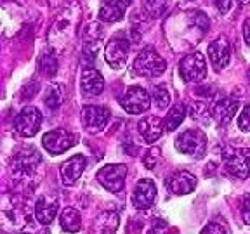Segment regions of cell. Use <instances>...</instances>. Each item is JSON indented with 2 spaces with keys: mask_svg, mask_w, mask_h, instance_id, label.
<instances>
[{
  "mask_svg": "<svg viewBox=\"0 0 250 234\" xmlns=\"http://www.w3.org/2000/svg\"><path fill=\"white\" fill-rule=\"evenodd\" d=\"M165 59L158 54L156 49L153 47H145L143 51L137 54L136 61H134V71L141 77L146 78H155L160 77L165 71Z\"/></svg>",
  "mask_w": 250,
  "mask_h": 234,
  "instance_id": "6da1fadb",
  "label": "cell"
},
{
  "mask_svg": "<svg viewBox=\"0 0 250 234\" xmlns=\"http://www.w3.org/2000/svg\"><path fill=\"white\" fill-rule=\"evenodd\" d=\"M223 163L233 177L247 179L250 176V148H226Z\"/></svg>",
  "mask_w": 250,
  "mask_h": 234,
  "instance_id": "7a4b0ae2",
  "label": "cell"
},
{
  "mask_svg": "<svg viewBox=\"0 0 250 234\" xmlns=\"http://www.w3.org/2000/svg\"><path fill=\"white\" fill-rule=\"evenodd\" d=\"M176 148L184 155L202 158L207 149V136L200 129H188L176 137Z\"/></svg>",
  "mask_w": 250,
  "mask_h": 234,
  "instance_id": "3957f363",
  "label": "cell"
},
{
  "mask_svg": "<svg viewBox=\"0 0 250 234\" xmlns=\"http://www.w3.org/2000/svg\"><path fill=\"white\" fill-rule=\"evenodd\" d=\"M179 73L184 83H196L207 75V61L200 52H191L181 59Z\"/></svg>",
  "mask_w": 250,
  "mask_h": 234,
  "instance_id": "277c9868",
  "label": "cell"
},
{
  "mask_svg": "<svg viewBox=\"0 0 250 234\" xmlns=\"http://www.w3.org/2000/svg\"><path fill=\"white\" fill-rule=\"evenodd\" d=\"M129 51H130L129 39H127L124 33H117L113 39L109 40L104 49L106 62H108L113 70H120V68L125 66V62H127Z\"/></svg>",
  "mask_w": 250,
  "mask_h": 234,
  "instance_id": "5b68a950",
  "label": "cell"
},
{
  "mask_svg": "<svg viewBox=\"0 0 250 234\" xmlns=\"http://www.w3.org/2000/svg\"><path fill=\"white\" fill-rule=\"evenodd\" d=\"M78 142V136L73 132H68L64 129H56L47 132L42 137V144L52 155H61V153L68 151Z\"/></svg>",
  "mask_w": 250,
  "mask_h": 234,
  "instance_id": "8992f818",
  "label": "cell"
},
{
  "mask_svg": "<svg viewBox=\"0 0 250 234\" xmlns=\"http://www.w3.org/2000/svg\"><path fill=\"white\" fill-rule=\"evenodd\" d=\"M40 125H42V113L35 106L23 108L14 118L16 132L23 137H33L40 130Z\"/></svg>",
  "mask_w": 250,
  "mask_h": 234,
  "instance_id": "52a82bcc",
  "label": "cell"
},
{
  "mask_svg": "<svg viewBox=\"0 0 250 234\" xmlns=\"http://www.w3.org/2000/svg\"><path fill=\"white\" fill-rule=\"evenodd\" d=\"M120 104L127 113L141 115L149 109V106H151V98H149V94L146 92L143 87L132 85L127 89L125 96L120 99Z\"/></svg>",
  "mask_w": 250,
  "mask_h": 234,
  "instance_id": "ba28073f",
  "label": "cell"
},
{
  "mask_svg": "<svg viewBox=\"0 0 250 234\" xmlns=\"http://www.w3.org/2000/svg\"><path fill=\"white\" fill-rule=\"evenodd\" d=\"M98 182L101 184L104 189L111 193H118L124 189L125 186V177H127V167L122 163L117 165H106L98 172Z\"/></svg>",
  "mask_w": 250,
  "mask_h": 234,
  "instance_id": "9c48e42d",
  "label": "cell"
},
{
  "mask_svg": "<svg viewBox=\"0 0 250 234\" xmlns=\"http://www.w3.org/2000/svg\"><path fill=\"white\" fill-rule=\"evenodd\" d=\"M42 158L35 149H28V151H21L14 156L12 160V174L16 177H30L39 170Z\"/></svg>",
  "mask_w": 250,
  "mask_h": 234,
  "instance_id": "30bf717a",
  "label": "cell"
},
{
  "mask_svg": "<svg viewBox=\"0 0 250 234\" xmlns=\"http://www.w3.org/2000/svg\"><path fill=\"white\" fill-rule=\"evenodd\" d=\"M111 117V111L104 106H85L82 109V120L85 130L90 134H98L104 129Z\"/></svg>",
  "mask_w": 250,
  "mask_h": 234,
  "instance_id": "8fae6325",
  "label": "cell"
},
{
  "mask_svg": "<svg viewBox=\"0 0 250 234\" xmlns=\"http://www.w3.org/2000/svg\"><path fill=\"white\" fill-rule=\"evenodd\" d=\"M87 167V158L83 155H73L70 160H66L61 165L59 172H61V179L64 186H73L80 177H82L83 170Z\"/></svg>",
  "mask_w": 250,
  "mask_h": 234,
  "instance_id": "7c38bea8",
  "label": "cell"
},
{
  "mask_svg": "<svg viewBox=\"0 0 250 234\" xmlns=\"http://www.w3.org/2000/svg\"><path fill=\"white\" fill-rule=\"evenodd\" d=\"M155 198H156V186L153 180L145 179L136 184L134 193H132V203L137 210H146V208H149L153 203H155Z\"/></svg>",
  "mask_w": 250,
  "mask_h": 234,
  "instance_id": "4fadbf2b",
  "label": "cell"
},
{
  "mask_svg": "<svg viewBox=\"0 0 250 234\" xmlns=\"http://www.w3.org/2000/svg\"><path fill=\"white\" fill-rule=\"evenodd\" d=\"M80 87L85 98H94L104 90V78L96 68H85L80 78Z\"/></svg>",
  "mask_w": 250,
  "mask_h": 234,
  "instance_id": "5bb4252c",
  "label": "cell"
},
{
  "mask_svg": "<svg viewBox=\"0 0 250 234\" xmlns=\"http://www.w3.org/2000/svg\"><path fill=\"white\" fill-rule=\"evenodd\" d=\"M208 58L214 70L221 71L223 68H226L229 64V58H231V49H229V42L226 39H217L214 42L208 43Z\"/></svg>",
  "mask_w": 250,
  "mask_h": 234,
  "instance_id": "9a60e30c",
  "label": "cell"
},
{
  "mask_svg": "<svg viewBox=\"0 0 250 234\" xmlns=\"http://www.w3.org/2000/svg\"><path fill=\"white\" fill-rule=\"evenodd\" d=\"M59 210V201L54 196H40L35 203V218L43 226H49L56 218Z\"/></svg>",
  "mask_w": 250,
  "mask_h": 234,
  "instance_id": "2e32d148",
  "label": "cell"
},
{
  "mask_svg": "<svg viewBox=\"0 0 250 234\" xmlns=\"http://www.w3.org/2000/svg\"><path fill=\"white\" fill-rule=\"evenodd\" d=\"M164 130H165L164 121L158 117H145L137 123V132H139L143 140L148 142V144H153V142H156V140L160 139Z\"/></svg>",
  "mask_w": 250,
  "mask_h": 234,
  "instance_id": "e0dca14e",
  "label": "cell"
},
{
  "mask_svg": "<svg viewBox=\"0 0 250 234\" xmlns=\"http://www.w3.org/2000/svg\"><path fill=\"white\" fill-rule=\"evenodd\" d=\"M167 187L177 196L189 195L191 191H195L196 177L193 176L191 172H186V170L176 172V174L167 180Z\"/></svg>",
  "mask_w": 250,
  "mask_h": 234,
  "instance_id": "ac0fdd59",
  "label": "cell"
},
{
  "mask_svg": "<svg viewBox=\"0 0 250 234\" xmlns=\"http://www.w3.org/2000/svg\"><path fill=\"white\" fill-rule=\"evenodd\" d=\"M238 108H240V102L236 101V99L223 98V99H219V101L214 104V108H212V117H214L221 125H228L234 117H236Z\"/></svg>",
  "mask_w": 250,
  "mask_h": 234,
  "instance_id": "d6986e66",
  "label": "cell"
},
{
  "mask_svg": "<svg viewBox=\"0 0 250 234\" xmlns=\"http://www.w3.org/2000/svg\"><path fill=\"white\" fill-rule=\"evenodd\" d=\"M127 4L124 0H104L99 7L98 18L103 23H117L124 18Z\"/></svg>",
  "mask_w": 250,
  "mask_h": 234,
  "instance_id": "ffe728a7",
  "label": "cell"
},
{
  "mask_svg": "<svg viewBox=\"0 0 250 234\" xmlns=\"http://www.w3.org/2000/svg\"><path fill=\"white\" fill-rule=\"evenodd\" d=\"M118 227V215L117 212H103L98 218H96V222H94V231L96 234H115Z\"/></svg>",
  "mask_w": 250,
  "mask_h": 234,
  "instance_id": "44dd1931",
  "label": "cell"
},
{
  "mask_svg": "<svg viewBox=\"0 0 250 234\" xmlns=\"http://www.w3.org/2000/svg\"><path fill=\"white\" fill-rule=\"evenodd\" d=\"M59 224H61L62 231H66V233H77L80 231L82 227V217L78 214L77 208H64L59 217Z\"/></svg>",
  "mask_w": 250,
  "mask_h": 234,
  "instance_id": "7402d4cb",
  "label": "cell"
},
{
  "mask_svg": "<svg viewBox=\"0 0 250 234\" xmlns=\"http://www.w3.org/2000/svg\"><path fill=\"white\" fill-rule=\"evenodd\" d=\"M64 101V85L61 83H52V85L47 87L45 90V98H43V102H45L47 108L51 109H58L59 106Z\"/></svg>",
  "mask_w": 250,
  "mask_h": 234,
  "instance_id": "603a6c76",
  "label": "cell"
},
{
  "mask_svg": "<svg viewBox=\"0 0 250 234\" xmlns=\"http://www.w3.org/2000/svg\"><path fill=\"white\" fill-rule=\"evenodd\" d=\"M184 117H186V108L184 104H176L172 106V109L167 113L164 120V127L167 132H172V130H176L181 123H183Z\"/></svg>",
  "mask_w": 250,
  "mask_h": 234,
  "instance_id": "cb8c5ba5",
  "label": "cell"
},
{
  "mask_svg": "<svg viewBox=\"0 0 250 234\" xmlns=\"http://www.w3.org/2000/svg\"><path fill=\"white\" fill-rule=\"evenodd\" d=\"M168 7V0H143V9L151 18H162Z\"/></svg>",
  "mask_w": 250,
  "mask_h": 234,
  "instance_id": "d4e9b609",
  "label": "cell"
},
{
  "mask_svg": "<svg viewBox=\"0 0 250 234\" xmlns=\"http://www.w3.org/2000/svg\"><path fill=\"white\" fill-rule=\"evenodd\" d=\"M188 111H189V117L195 121H198V123L208 121V118H210V115H212V111L207 108V104H203V102H193V104L188 108Z\"/></svg>",
  "mask_w": 250,
  "mask_h": 234,
  "instance_id": "484cf974",
  "label": "cell"
},
{
  "mask_svg": "<svg viewBox=\"0 0 250 234\" xmlns=\"http://www.w3.org/2000/svg\"><path fill=\"white\" fill-rule=\"evenodd\" d=\"M153 101L162 109L170 106V92L165 85H155L153 87Z\"/></svg>",
  "mask_w": 250,
  "mask_h": 234,
  "instance_id": "4316f807",
  "label": "cell"
},
{
  "mask_svg": "<svg viewBox=\"0 0 250 234\" xmlns=\"http://www.w3.org/2000/svg\"><path fill=\"white\" fill-rule=\"evenodd\" d=\"M98 54H99V42H85L83 51H82V62L87 64L89 68H92Z\"/></svg>",
  "mask_w": 250,
  "mask_h": 234,
  "instance_id": "83f0119b",
  "label": "cell"
},
{
  "mask_svg": "<svg viewBox=\"0 0 250 234\" xmlns=\"http://www.w3.org/2000/svg\"><path fill=\"white\" fill-rule=\"evenodd\" d=\"M40 71H43L47 77H52L58 71V61H56L54 56L51 54L42 56V59H40Z\"/></svg>",
  "mask_w": 250,
  "mask_h": 234,
  "instance_id": "f1b7e54d",
  "label": "cell"
},
{
  "mask_svg": "<svg viewBox=\"0 0 250 234\" xmlns=\"http://www.w3.org/2000/svg\"><path fill=\"white\" fill-rule=\"evenodd\" d=\"M160 158H162L160 149L151 148V149H148V151L145 153V156H143V165H145L146 168H149V170H153L156 165L160 163Z\"/></svg>",
  "mask_w": 250,
  "mask_h": 234,
  "instance_id": "f546056e",
  "label": "cell"
},
{
  "mask_svg": "<svg viewBox=\"0 0 250 234\" xmlns=\"http://www.w3.org/2000/svg\"><path fill=\"white\" fill-rule=\"evenodd\" d=\"M85 37H87V42H99L103 37V30L99 24H89L85 28Z\"/></svg>",
  "mask_w": 250,
  "mask_h": 234,
  "instance_id": "4dcf8cb0",
  "label": "cell"
},
{
  "mask_svg": "<svg viewBox=\"0 0 250 234\" xmlns=\"http://www.w3.org/2000/svg\"><path fill=\"white\" fill-rule=\"evenodd\" d=\"M238 127L243 132H250V104H247L242 109V113L238 117Z\"/></svg>",
  "mask_w": 250,
  "mask_h": 234,
  "instance_id": "1f68e13d",
  "label": "cell"
},
{
  "mask_svg": "<svg viewBox=\"0 0 250 234\" xmlns=\"http://www.w3.org/2000/svg\"><path fill=\"white\" fill-rule=\"evenodd\" d=\"M200 234H228V233H226V229H224V226H221V224H217V222H210L203 227Z\"/></svg>",
  "mask_w": 250,
  "mask_h": 234,
  "instance_id": "d6a6232c",
  "label": "cell"
},
{
  "mask_svg": "<svg viewBox=\"0 0 250 234\" xmlns=\"http://www.w3.org/2000/svg\"><path fill=\"white\" fill-rule=\"evenodd\" d=\"M148 234H170V229H168L165 220H156L151 229L148 231Z\"/></svg>",
  "mask_w": 250,
  "mask_h": 234,
  "instance_id": "836d02e7",
  "label": "cell"
},
{
  "mask_svg": "<svg viewBox=\"0 0 250 234\" xmlns=\"http://www.w3.org/2000/svg\"><path fill=\"white\" fill-rule=\"evenodd\" d=\"M242 217H243V220H245V224H249L250 226V193L249 195H245V198H243Z\"/></svg>",
  "mask_w": 250,
  "mask_h": 234,
  "instance_id": "e575fe53",
  "label": "cell"
},
{
  "mask_svg": "<svg viewBox=\"0 0 250 234\" xmlns=\"http://www.w3.org/2000/svg\"><path fill=\"white\" fill-rule=\"evenodd\" d=\"M214 4L221 14H226L231 9V0H214Z\"/></svg>",
  "mask_w": 250,
  "mask_h": 234,
  "instance_id": "d590c367",
  "label": "cell"
},
{
  "mask_svg": "<svg viewBox=\"0 0 250 234\" xmlns=\"http://www.w3.org/2000/svg\"><path fill=\"white\" fill-rule=\"evenodd\" d=\"M243 39H245L247 45L250 47V20H247L243 23Z\"/></svg>",
  "mask_w": 250,
  "mask_h": 234,
  "instance_id": "8d00e7d4",
  "label": "cell"
},
{
  "mask_svg": "<svg viewBox=\"0 0 250 234\" xmlns=\"http://www.w3.org/2000/svg\"><path fill=\"white\" fill-rule=\"evenodd\" d=\"M240 2H242V4H250V0H240Z\"/></svg>",
  "mask_w": 250,
  "mask_h": 234,
  "instance_id": "74e56055",
  "label": "cell"
},
{
  "mask_svg": "<svg viewBox=\"0 0 250 234\" xmlns=\"http://www.w3.org/2000/svg\"><path fill=\"white\" fill-rule=\"evenodd\" d=\"M124 2H125V4H127V5H129L130 2H132V0H124Z\"/></svg>",
  "mask_w": 250,
  "mask_h": 234,
  "instance_id": "f35d334b",
  "label": "cell"
},
{
  "mask_svg": "<svg viewBox=\"0 0 250 234\" xmlns=\"http://www.w3.org/2000/svg\"><path fill=\"white\" fill-rule=\"evenodd\" d=\"M249 80H250V68H249Z\"/></svg>",
  "mask_w": 250,
  "mask_h": 234,
  "instance_id": "ab89813d",
  "label": "cell"
}]
</instances>
